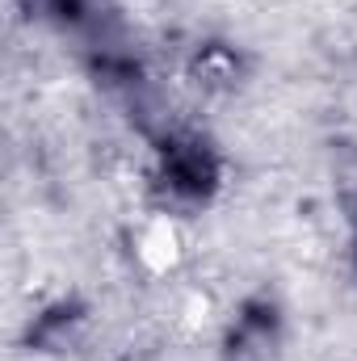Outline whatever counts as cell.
Listing matches in <instances>:
<instances>
[{
  "mask_svg": "<svg viewBox=\"0 0 357 361\" xmlns=\"http://www.w3.org/2000/svg\"><path fill=\"white\" fill-rule=\"evenodd\" d=\"M223 361H282V328H277L273 311L240 315L227 336Z\"/></svg>",
  "mask_w": 357,
  "mask_h": 361,
  "instance_id": "cell-2",
  "label": "cell"
},
{
  "mask_svg": "<svg viewBox=\"0 0 357 361\" xmlns=\"http://www.w3.org/2000/svg\"><path fill=\"white\" fill-rule=\"evenodd\" d=\"M131 257L139 261V269L152 277H164L185 261V235L181 223L169 210H152L135 231H131Z\"/></svg>",
  "mask_w": 357,
  "mask_h": 361,
  "instance_id": "cell-1",
  "label": "cell"
}]
</instances>
